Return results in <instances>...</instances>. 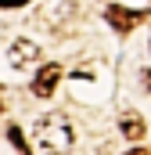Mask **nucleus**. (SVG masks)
Returning a JSON list of instances; mask_svg holds the SVG:
<instances>
[{
  "label": "nucleus",
  "instance_id": "20e7f679",
  "mask_svg": "<svg viewBox=\"0 0 151 155\" xmlns=\"http://www.w3.org/2000/svg\"><path fill=\"white\" fill-rule=\"evenodd\" d=\"M108 22H112V29H119V33H130V29L140 22V15H133V11H126V7H108Z\"/></svg>",
  "mask_w": 151,
  "mask_h": 155
},
{
  "label": "nucleus",
  "instance_id": "9d476101",
  "mask_svg": "<svg viewBox=\"0 0 151 155\" xmlns=\"http://www.w3.org/2000/svg\"><path fill=\"white\" fill-rule=\"evenodd\" d=\"M0 108H4V105H0Z\"/></svg>",
  "mask_w": 151,
  "mask_h": 155
},
{
  "label": "nucleus",
  "instance_id": "7ed1b4c3",
  "mask_svg": "<svg viewBox=\"0 0 151 155\" xmlns=\"http://www.w3.org/2000/svg\"><path fill=\"white\" fill-rule=\"evenodd\" d=\"M58 83H61V65H43L36 72V79H33V94L36 97H50Z\"/></svg>",
  "mask_w": 151,
  "mask_h": 155
},
{
  "label": "nucleus",
  "instance_id": "6e6552de",
  "mask_svg": "<svg viewBox=\"0 0 151 155\" xmlns=\"http://www.w3.org/2000/svg\"><path fill=\"white\" fill-rule=\"evenodd\" d=\"M126 155H151L148 148H133V152H126Z\"/></svg>",
  "mask_w": 151,
  "mask_h": 155
},
{
  "label": "nucleus",
  "instance_id": "f03ea898",
  "mask_svg": "<svg viewBox=\"0 0 151 155\" xmlns=\"http://www.w3.org/2000/svg\"><path fill=\"white\" fill-rule=\"evenodd\" d=\"M36 54H40V51H36L33 40H18V43H11V51H7V65L18 69V72H25V69H33Z\"/></svg>",
  "mask_w": 151,
  "mask_h": 155
},
{
  "label": "nucleus",
  "instance_id": "f257e3e1",
  "mask_svg": "<svg viewBox=\"0 0 151 155\" xmlns=\"http://www.w3.org/2000/svg\"><path fill=\"white\" fill-rule=\"evenodd\" d=\"M33 141H36V152L40 155H65L72 148V130H69V119L61 112L54 116H43L33 126Z\"/></svg>",
  "mask_w": 151,
  "mask_h": 155
},
{
  "label": "nucleus",
  "instance_id": "423d86ee",
  "mask_svg": "<svg viewBox=\"0 0 151 155\" xmlns=\"http://www.w3.org/2000/svg\"><path fill=\"white\" fill-rule=\"evenodd\" d=\"M7 137H11V141H14V148H18V152H33V148H29V141H25V137H22V130H18V126H11V130H7Z\"/></svg>",
  "mask_w": 151,
  "mask_h": 155
},
{
  "label": "nucleus",
  "instance_id": "0eeeda50",
  "mask_svg": "<svg viewBox=\"0 0 151 155\" xmlns=\"http://www.w3.org/2000/svg\"><path fill=\"white\" fill-rule=\"evenodd\" d=\"M22 4H29V0H0V7H22Z\"/></svg>",
  "mask_w": 151,
  "mask_h": 155
},
{
  "label": "nucleus",
  "instance_id": "1a4fd4ad",
  "mask_svg": "<svg viewBox=\"0 0 151 155\" xmlns=\"http://www.w3.org/2000/svg\"><path fill=\"white\" fill-rule=\"evenodd\" d=\"M144 87H148V90H151V72H144Z\"/></svg>",
  "mask_w": 151,
  "mask_h": 155
},
{
  "label": "nucleus",
  "instance_id": "39448f33",
  "mask_svg": "<svg viewBox=\"0 0 151 155\" xmlns=\"http://www.w3.org/2000/svg\"><path fill=\"white\" fill-rule=\"evenodd\" d=\"M119 126H122V134H126L130 141H140V137H144V119L137 116V112H126Z\"/></svg>",
  "mask_w": 151,
  "mask_h": 155
}]
</instances>
